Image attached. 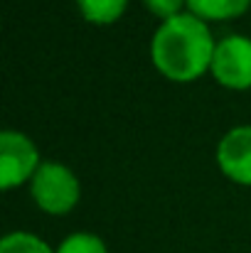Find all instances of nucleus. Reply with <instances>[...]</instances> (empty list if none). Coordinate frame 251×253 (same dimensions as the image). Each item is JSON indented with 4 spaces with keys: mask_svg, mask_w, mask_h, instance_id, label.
<instances>
[{
    "mask_svg": "<svg viewBox=\"0 0 251 253\" xmlns=\"http://www.w3.org/2000/svg\"><path fill=\"white\" fill-rule=\"evenodd\" d=\"M143 2H146V7H148L153 15L163 17V22H165L170 17L180 15V7H182V2H187V0H143Z\"/></svg>",
    "mask_w": 251,
    "mask_h": 253,
    "instance_id": "obj_10",
    "label": "nucleus"
},
{
    "mask_svg": "<svg viewBox=\"0 0 251 253\" xmlns=\"http://www.w3.org/2000/svg\"><path fill=\"white\" fill-rule=\"evenodd\" d=\"M77 5L89 22L108 25V22H113L123 15L128 0H77Z\"/></svg>",
    "mask_w": 251,
    "mask_h": 253,
    "instance_id": "obj_7",
    "label": "nucleus"
},
{
    "mask_svg": "<svg viewBox=\"0 0 251 253\" xmlns=\"http://www.w3.org/2000/svg\"><path fill=\"white\" fill-rule=\"evenodd\" d=\"M0 253H57L52 251L40 236L27 231H12L0 241Z\"/></svg>",
    "mask_w": 251,
    "mask_h": 253,
    "instance_id": "obj_8",
    "label": "nucleus"
},
{
    "mask_svg": "<svg viewBox=\"0 0 251 253\" xmlns=\"http://www.w3.org/2000/svg\"><path fill=\"white\" fill-rule=\"evenodd\" d=\"M57 253H108V251H106V244L99 236L79 231V234L67 236L62 241V246L57 249Z\"/></svg>",
    "mask_w": 251,
    "mask_h": 253,
    "instance_id": "obj_9",
    "label": "nucleus"
},
{
    "mask_svg": "<svg viewBox=\"0 0 251 253\" xmlns=\"http://www.w3.org/2000/svg\"><path fill=\"white\" fill-rule=\"evenodd\" d=\"M32 199L47 214H67L79 202V179L62 163H42L32 177Z\"/></svg>",
    "mask_w": 251,
    "mask_h": 253,
    "instance_id": "obj_2",
    "label": "nucleus"
},
{
    "mask_svg": "<svg viewBox=\"0 0 251 253\" xmlns=\"http://www.w3.org/2000/svg\"><path fill=\"white\" fill-rule=\"evenodd\" d=\"M214 40L204 20L192 12H180L165 20L151 42V57L158 72L172 82H192L212 67Z\"/></svg>",
    "mask_w": 251,
    "mask_h": 253,
    "instance_id": "obj_1",
    "label": "nucleus"
},
{
    "mask_svg": "<svg viewBox=\"0 0 251 253\" xmlns=\"http://www.w3.org/2000/svg\"><path fill=\"white\" fill-rule=\"evenodd\" d=\"M40 165V153L27 135L17 130L0 133V187L5 192L35 177Z\"/></svg>",
    "mask_w": 251,
    "mask_h": 253,
    "instance_id": "obj_3",
    "label": "nucleus"
},
{
    "mask_svg": "<svg viewBox=\"0 0 251 253\" xmlns=\"http://www.w3.org/2000/svg\"><path fill=\"white\" fill-rule=\"evenodd\" d=\"M212 74L227 88H249L251 86V40L242 35H229L217 42L212 57Z\"/></svg>",
    "mask_w": 251,
    "mask_h": 253,
    "instance_id": "obj_4",
    "label": "nucleus"
},
{
    "mask_svg": "<svg viewBox=\"0 0 251 253\" xmlns=\"http://www.w3.org/2000/svg\"><path fill=\"white\" fill-rule=\"evenodd\" d=\"M187 5L200 20H229L247 12L251 0H187Z\"/></svg>",
    "mask_w": 251,
    "mask_h": 253,
    "instance_id": "obj_6",
    "label": "nucleus"
},
{
    "mask_svg": "<svg viewBox=\"0 0 251 253\" xmlns=\"http://www.w3.org/2000/svg\"><path fill=\"white\" fill-rule=\"evenodd\" d=\"M217 163L229 179L251 184V126L232 128L222 138L217 148Z\"/></svg>",
    "mask_w": 251,
    "mask_h": 253,
    "instance_id": "obj_5",
    "label": "nucleus"
}]
</instances>
